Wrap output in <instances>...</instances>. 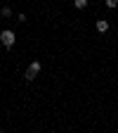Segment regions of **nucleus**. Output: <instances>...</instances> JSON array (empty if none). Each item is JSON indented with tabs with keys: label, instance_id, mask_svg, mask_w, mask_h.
Wrapping results in <instances>:
<instances>
[{
	"label": "nucleus",
	"instance_id": "nucleus-1",
	"mask_svg": "<svg viewBox=\"0 0 118 133\" xmlns=\"http://www.w3.org/2000/svg\"><path fill=\"white\" fill-rule=\"evenodd\" d=\"M40 69H43V64H40L38 59H33V62L26 66V76H24V78H26V81H33V78L40 74Z\"/></svg>",
	"mask_w": 118,
	"mask_h": 133
},
{
	"label": "nucleus",
	"instance_id": "nucleus-2",
	"mask_svg": "<svg viewBox=\"0 0 118 133\" xmlns=\"http://www.w3.org/2000/svg\"><path fill=\"white\" fill-rule=\"evenodd\" d=\"M0 43H3L7 50L17 43V36H14V31H10V29H5V31H0Z\"/></svg>",
	"mask_w": 118,
	"mask_h": 133
},
{
	"label": "nucleus",
	"instance_id": "nucleus-3",
	"mask_svg": "<svg viewBox=\"0 0 118 133\" xmlns=\"http://www.w3.org/2000/svg\"><path fill=\"white\" fill-rule=\"evenodd\" d=\"M109 26H111V24H109V19H97V24H95V29H97L99 33H106V31H109Z\"/></svg>",
	"mask_w": 118,
	"mask_h": 133
},
{
	"label": "nucleus",
	"instance_id": "nucleus-4",
	"mask_svg": "<svg viewBox=\"0 0 118 133\" xmlns=\"http://www.w3.org/2000/svg\"><path fill=\"white\" fill-rule=\"evenodd\" d=\"M73 7H76V10H85V7H88V0H76Z\"/></svg>",
	"mask_w": 118,
	"mask_h": 133
},
{
	"label": "nucleus",
	"instance_id": "nucleus-5",
	"mask_svg": "<svg viewBox=\"0 0 118 133\" xmlns=\"http://www.w3.org/2000/svg\"><path fill=\"white\" fill-rule=\"evenodd\" d=\"M0 14H3V17H12V7H7V5H5L3 10H0Z\"/></svg>",
	"mask_w": 118,
	"mask_h": 133
},
{
	"label": "nucleus",
	"instance_id": "nucleus-6",
	"mask_svg": "<svg viewBox=\"0 0 118 133\" xmlns=\"http://www.w3.org/2000/svg\"><path fill=\"white\" fill-rule=\"evenodd\" d=\"M106 7H109V10H116L118 3H116V0H106Z\"/></svg>",
	"mask_w": 118,
	"mask_h": 133
},
{
	"label": "nucleus",
	"instance_id": "nucleus-7",
	"mask_svg": "<svg viewBox=\"0 0 118 133\" xmlns=\"http://www.w3.org/2000/svg\"><path fill=\"white\" fill-rule=\"evenodd\" d=\"M0 133H3V131H0Z\"/></svg>",
	"mask_w": 118,
	"mask_h": 133
}]
</instances>
